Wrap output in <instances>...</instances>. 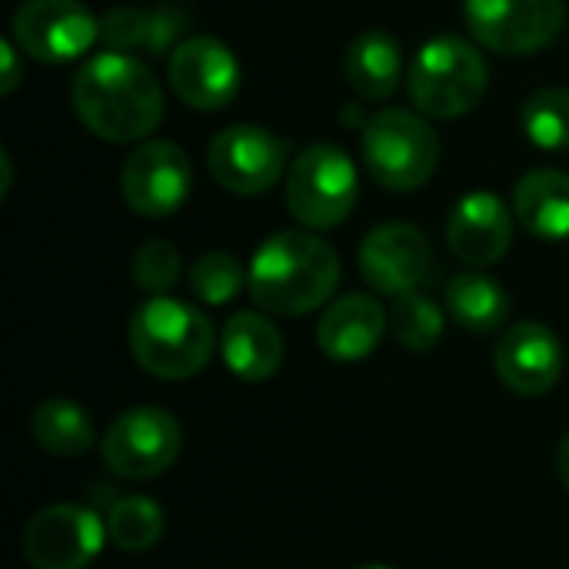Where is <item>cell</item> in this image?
<instances>
[{
  "mask_svg": "<svg viewBox=\"0 0 569 569\" xmlns=\"http://www.w3.org/2000/svg\"><path fill=\"white\" fill-rule=\"evenodd\" d=\"M77 117L110 143L150 137L163 120V90L147 63L123 50L87 60L70 87Z\"/></svg>",
  "mask_w": 569,
  "mask_h": 569,
  "instance_id": "1",
  "label": "cell"
},
{
  "mask_svg": "<svg viewBox=\"0 0 569 569\" xmlns=\"http://www.w3.org/2000/svg\"><path fill=\"white\" fill-rule=\"evenodd\" d=\"M340 283L333 247L303 230H283L260 243L250 263V297L267 313L300 317L323 307Z\"/></svg>",
  "mask_w": 569,
  "mask_h": 569,
  "instance_id": "2",
  "label": "cell"
},
{
  "mask_svg": "<svg viewBox=\"0 0 569 569\" xmlns=\"http://www.w3.org/2000/svg\"><path fill=\"white\" fill-rule=\"evenodd\" d=\"M213 343L207 313L173 297H153L130 317V353L160 380L197 377L210 363Z\"/></svg>",
  "mask_w": 569,
  "mask_h": 569,
  "instance_id": "3",
  "label": "cell"
},
{
  "mask_svg": "<svg viewBox=\"0 0 569 569\" xmlns=\"http://www.w3.org/2000/svg\"><path fill=\"white\" fill-rule=\"evenodd\" d=\"M487 60L463 37H437L410 63L407 87L427 117L453 120L470 113L487 93Z\"/></svg>",
  "mask_w": 569,
  "mask_h": 569,
  "instance_id": "4",
  "label": "cell"
},
{
  "mask_svg": "<svg viewBox=\"0 0 569 569\" xmlns=\"http://www.w3.org/2000/svg\"><path fill=\"white\" fill-rule=\"evenodd\" d=\"M363 160L380 187L407 193L433 177L440 140L423 117L410 110H380L363 127Z\"/></svg>",
  "mask_w": 569,
  "mask_h": 569,
  "instance_id": "5",
  "label": "cell"
},
{
  "mask_svg": "<svg viewBox=\"0 0 569 569\" xmlns=\"http://www.w3.org/2000/svg\"><path fill=\"white\" fill-rule=\"evenodd\" d=\"M357 203V167L333 143L307 147L287 173V207L310 230L340 227Z\"/></svg>",
  "mask_w": 569,
  "mask_h": 569,
  "instance_id": "6",
  "label": "cell"
},
{
  "mask_svg": "<svg viewBox=\"0 0 569 569\" xmlns=\"http://www.w3.org/2000/svg\"><path fill=\"white\" fill-rule=\"evenodd\" d=\"M180 447V423L163 407H133L107 427L100 457L123 480H153L173 467Z\"/></svg>",
  "mask_w": 569,
  "mask_h": 569,
  "instance_id": "7",
  "label": "cell"
},
{
  "mask_svg": "<svg viewBox=\"0 0 569 569\" xmlns=\"http://www.w3.org/2000/svg\"><path fill=\"white\" fill-rule=\"evenodd\" d=\"M473 37L507 57H523L553 43L563 30V0H463Z\"/></svg>",
  "mask_w": 569,
  "mask_h": 569,
  "instance_id": "8",
  "label": "cell"
},
{
  "mask_svg": "<svg viewBox=\"0 0 569 569\" xmlns=\"http://www.w3.org/2000/svg\"><path fill=\"white\" fill-rule=\"evenodd\" d=\"M107 520L90 507L53 503L23 527V557L33 569H87L103 550Z\"/></svg>",
  "mask_w": 569,
  "mask_h": 569,
  "instance_id": "9",
  "label": "cell"
},
{
  "mask_svg": "<svg viewBox=\"0 0 569 569\" xmlns=\"http://www.w3.org/2000/svg\"><path fill=\"white\" fill-rule=\"evenodd\" d=\"M207 163L223 190L253 197V193H267L283 177L287 147L277 133L263 127L237 123L213 137L207 150Z\"/></svg>",
  "mask_w": 569,
  "mask_h": 569,
  "instance_id": "10",
  "label": "cell"
},
{
  "mask_svg": "<svg viewBox=\"0 0 569 569\" xmlns=\"http://www.w3.org/2000/svg\"><path fill=\"white\" fill-rule=\"evenodd\" d=\"M100 23L80 0H27L13 13L17 47L40 63H67L93 47Z\"/></svg>",
  "mask_w": 569,
  "mask_h": 569,
  "instance_id": "11",
  "label": "cell"
},
{
  "mask_svg": "<svg viewBox=\"0 0 569 569\" xmlns=\"http://www.w3.org/2000/svg\"><path fill=\"white\" fill-rule=\"evenodd\" d=\"M190 160L170 140H147L123 163V200L140 217H170L190 197Z\"/></svg>",
  "mask_w": 569,
  "mask_h": 569,
  "instance_id": "12",
  "label": "cell"
},
{
  "mask_svg": "<svg viewBox=\"0 0 569 569\" xmlns=\"http://www.w3.org/2000/svg\"><path fill=\"white\" fill-rule=\"evenodd\" d=\"M170 83L193 110H220L240 90V63L213 37H187L170 53Z\"/></svg>",
  "mask_w": 569,
  "mask_h": 569,
  "instance_id": "13",
  "label": "cell"
},
{
  "mask_svg": "<svg viewBox=\"0 0 569 569\" xmlns=\"http://www.w3.org/2000/svg\"><path fill=\"white\" fill-rule=\"evenodd\" d=\"M493 363L507 390L520 397H543L563 373V343L550 327L523 320L500 337Z\"/></svg>",
  "mask_w": 569,
  "mask_h": 569,
  "instance_id": "14",
  "label": "cell"
},
{
  "mask_svg": "<svg viewBox=\"0 0 569 569\" xmlns=\"http://www.w3.org/2000/svg\"><path fill=\"white\" fill-rule=\"evenodd\" d=\"M430 270V240L410 223H383L367 233L360 247L363 280L387 297H400L420 287Z\"/></svg>",
  "mask_w": 569,
  "mask_h": 569,
  "instance_id": "15",
  "label": "cell"
},
{
  "mask_svg": "<svg viewBox=\"0 0 569 569\" xmlns=\"http://www.w3.org/2000/svg\"><path fill=\"white\" fill-rule=\"evenodd\" d=\"M513 240L510 210L497 193L477 190L467 193L447 223V243L467 267H490L497 263Z\"/></svg>",
  "mask_w": 569,
  "mask_h": 569,
  "instance_id": "16",
  "label": "cell"
},
{
  "mask_svg": "<svg viewBox=\"0 0 569 569\" xmlns=\"http://www.w3.org/2000/svg\"><path fill=\"white\" fill-rule=\"evenodd\" d=\"M390 327L387 310L370 293H347L333 300L317 323V347L333 363L367 360Z\"/></svg>",
  "mask_w": 569,
  "mask_h": 569,
  "instance_id": "17",
  "label": "cell"
},
{
  "mask_svg": "<svg viewBox=\"0 0 569 569\" xmlns=\"http://www.w3.org/2000/svg\"><path fill=\"white\" fill-rule=\"evenodd\" d=\"M220 353L233 377L247 383H263L283 363V337L263 313L240 310L227 320L220 333Z\"/></svg>",
  "mask_w": 569,
  "mask_h": 569,
  "instance_id": "18",
  "label": "cell"
},
{
  "mask_svg": "<svg viewBox=\"0 0 569 569\" xmlns=\"http://www.w3.org/2000/svg\"><path fill=\"white\" fill-rule=\"evenodd\" d=\"M520 223L540 240H569V177L560 170H530L513 190Z\"/></svg>",
  "mask_w": 569,
  "mask_h": 569,
  "instance_id": "19",
  "label": "cell"
},
{
  "mask_svg": "<svg viewBox=\"0 0 569 569\" xmlns=\"http://www.w3.org/2000/svg\"><path fill=\"white\" fill-rule=\"evenodd\" d=\"M403 50L387 30H363L347 50V80L363 100H387L400 87Z\"/></svg>",
  "mask_w": 569,
  "mask_h": 569,
  "instance_id": "20",
  "label": "cell"
},
{
  "mask_svg": "<svg viewBox=\"0 0 569 569\" xmlns=\"http://www.w3.org/2000/svg\"><path fill=\"white\" fill-rule=\"evenodd\" d=\"M447 310L463 330L493 333L507 323L510 297L493 277H487L480 270H467L447 283Z\"/></svg>",
  "mask_w": 569,
  "mask_h": 569,
  "instance_id": "21",
  "label": "cell"
},
{
  "mask_svg": "<svg viewBox=\"0 0 569 569\" xmlns=\"http://www.w3.org/2000/svg\"><path fill=\"white\" fill-rule=\"evenodd\" d=\"M30 433H33L37 447L53 453V457H80L97 440L87 410L80 403H73V400H63V397L43 400L33 410Z\"/></svg>",
  "mask_w": 569,
  "mask_h": 569,
  "instance_id": "22",
  "label": "cell"
},
{
  "mask_svg": "<svg viewBox=\"0 0 569 569\" xmlns=\"http://www.w3.org/2000/svg\"><path fill=\"white\" fill-rule=\"evenodd\" d=\"M107 537L123 553H147L163 537V507L150 497H120L107 510Z\"/></svg>",
  "mask_w": 569,
  "mask_h": 569,
  "instance_id": "23",
  "label": "cell"
},
{
  "mask_svg": "<svg viewBox=\"0 0 569 569\" xmlns=\"http://www.w3.org/2000/svg\"><path fill=\"white\" fill-rule=\"evenodd\" d=\"M387 317H390V333L397 337V343L413 350V353L433 350L440 343L443 323H447L443 310L430 297H423L417 290L393 297V307H390Z\"/></svg>",
  "mask_w": 569,
  "mask_h": 569,
  "instance_id": "24",
  "label": "cell"
},
{
  "mask_svg": "<svg viewBox=\"0 0 569 569\" xmlns=\"http://www.w3.org/2000/svg\"><path fill=\"white\" fill-rule=\"evenodd\" d=\"M177 30V20L167 13H143L133 7H117L103 17L100 33L113 50H130V47H167L170 33Z\"/></svg>",
  "mask_w": 569,
  "mask_h": 569,
  "instance_id": "25",
  "label": "cell"
},
{
  "mask_svg": "<svg viewBox=\"0 0 569 569\" xmlns=\"http://www.w3.org/2000/svg\"><path fill=\"white\" fill-rule=\"evenodd\" d=\"M523 130L543 150L569 147V90L547 87L537 90L523 107Z\"/></svg>",
  "mask_w": 569,
  "mask_h": 569,
  "instance_id": "26",
  "label": "cell"
},
{
  "mask_svg": "<svg viewBox=\"0 0 569 569\" xmlns=\"http://www.w3.org/2000/svg\"><path fill=\"white\" fill-rule=\"evenodd\" d=\"M243 283H250V273H243V263L223 250L203 253L190 267V290L197 300H203L210 307L230 303L243 290Z\"/></svg>",
  "mask_w": 569,
  "mask_h": 569,
  "instance_id": "27",
  "label": "cell"
},
{
  "mask_svg": "<svg viewBox=\"0 0 569 569\" xmlns=\"http://www.w3.org/2000/svg\"><path fill=\"white\" fill-rule=\"evenodd\" d=\"M133 280L147 293L163 297L180 280V253H177V247L167 243V240H147L133 253Z\"/></svg>",
  "mask_w": 569,
  "mask_h": 569,
  "instance_id": "28",
  "label": "cell"
},
{
  "mask_svg": "<svg viewBox=\"0 0 569 569\" xmlns=\"http://www.w3.org/2000/svg\"><path fill=\"white\" fill-rule=\"evenodd\" d=\"M0 60H3V83H0V93H13L17 83H20V67H17V53H13L10 40L0 43Z\"/></svg>",
  "mask_w": 569,
  "mask_h": 569,
  "instance_id": "29",
  "label": "cell"
},
{
  "mask_svg": "<svg viewBox=\"0 0 569 569\" xmlns=\"http://www.w3.org/2000/svg\"><path fill=\"white\" fill-rule=\"evenodd\" d=\"M557 477H560V483L567 487L569 493V430L567 437L560 440V450H557Z\"/></svg>",
  "mask_w": 569,
  "mask_h": 569,
  "instance_id": "30",
  "label": "cell"
},
{
  "mask_svg": "<svg viewBox=\"0 0 569 569\" xmlns=\"http://www.w3.org/2000/svg\"><path fill=\"white\" fill-rule=\"evenodd\" d=\"M357 569H393V567H380V563H367V567H357Z\"/></svg>",
  "mask_w": 569,
  "mask_h": 569,
  "instance_id": "31",
  "label": "cell"
}]
</instances>
